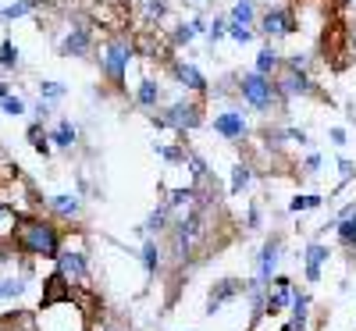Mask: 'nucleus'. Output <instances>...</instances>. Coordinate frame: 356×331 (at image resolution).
Returning <instances> with one entry per match:
<instances>
[{"label":"nucleus","mask_w":356,"mask_h":331,"mask_svg":"<svg viewBox=\"0 0 356 331\" xmlns=\"http://www.w3.org/2000/svg\"><path fill=\"white\" fill-rule=\"evenodd\" d=\"M139 65V50H136V33H111L100 50H97V68L100 79L111 89L129 93V72Z\"/></svg>","instance_id":"f257e3e1"},{"label":"nucleus","mask_w":356,"mask_h":331,"mask_svg":"<svg viewBox=\"0 0 356 331\" xmlns=\"http://www.w3.org/2000/svg\"><path fill=\"white\" fill-rule=\"evenodd\" d=\"M11 243L25 257L57 260V253H61V246H65V239H61V228H54V221H43L36 214H18Z\"/></svg>","instance_id":"f03ea898"},{"label":"nucleus","mask_w":356,"mask_h":331,"mask_svg":"<svg viewBox=\"0 0 356 331\" xmlns=\"http://www.w3.org/2000/svg\"><path fill=\"white\" fill-rule=\"evenodd\" d=\"M150 125L164 129V132H175V136H189V132L203 129L207 125V97L175 93L161 111L150 114Z\"/></svg>","instance_id":"7ed1b4c3"},{"label":"nucleus","mask_w":356,"mask_h":331,"mask_svg":"<svg viewBox=\"0 0 356 331\" xmlns=\"http://www.w3.org/2000/svg\"><path fill=\"white\" fill-rule=\"evenodd\" d=\"M235 100H239L246 111L267 114V118L278 114V111H285V100H282V93H278L275 79H271V75H260L257 68H246V72L235 75Z\"/></svg>","instance_id":"20e7f679"},{"label":"nucleus","mask_w":356,"mask_h":331,"mask_svg":"<svg viewBox=\"0 0 356 331\" xmlns=\"http://www.w3.org/2000/svg\"><path fill=\"white\" fill-rule=\"evenodd\" d=\"M257 36H264L267 43H282V40L300 36V15H296L292 0H275V4H264L260 8Z\"/></svg>","instance_id":"39448f33"},{"label":"nucleus","mask_w":356,"mask_h":331,"mask_svg":"<svg viewBox=\"0 0 356 331\" xmlns=\"http://www.w3.org/2000/svg\"><path fill=\"white\" fill-rule=\"evenodd\" d=\"M211 129H214V136L218 139H225V143H246L250 136H253V122H250V111L239 104H225V107H218L214 111V118H211Z\"/></svg>","instance_id":"423d86ee"},{"label":"nucleus","mask_w":356,"mask_h":331,"mask_svg":"<svg viewBox=\"0 0 356 331\" xmlns=\"http://www.w3.org/2000/svg\"><path fill=\"white\" fill-rule=\"evenodd\" d=\"M164 68H168V75H171V82L182 89V93H196V97H211V79L203 75V68L200 65H193V61H186V57H168L164 61Z\"/></svg>","instance_id":"0eeeda50"},{"label":"nucleus","mask_w":356,"mask_h":331,"mask_svg":"<svg viewBox=\"0 0 356 331\" xmlns=\"http://www.w3.org/2000/svg\"><path fill=\"white\" fill-rule=\"evenodd\" d=\"M93 22L89 18H75L68 29H65V36L61 43H57V50H61V57H75V61H82V57H89L97 50V33H93Z\"/></svg>","instance_id":"6e6552de"},{"label":"nucleus","mask_w":356,"mask_h":331,"mask_svg":"<svg viewBox=\"0 0 356 331\" xmlns=\"http://www.w3.org/2000/svg\"><path fill=\"white\" fill-rule=\"evenodd\" d=\"M275 86H278V93H282L285 107L296 104V100H314V97H321V86H317V79H314L310 72L282 68V72L275 75Z\"/></svg>","instance_id":"1a4fd4ad"},{"label":"nucleus","mask_w":356,"mask_h":331,"mask_svg":"<svg viewBox=\"0 0 356 331\" xmlns=\"http://www.w3.org/2000/svg\"><path fill=\"white\" fill-rule=\"evenodd\" d=\"M57 275H61L72 289H89V260L82 250H72V246H61L57 253Z\"/></svg>","instance_id":"9d476101"},{"label":"nucleus","mask_w":356,"mask_h":331,"mask_svg":"<svg viewBox=\"0 0 356 331\" xmlns=\"http://www.w3.org/2000/svg\"><path fill=\"white\" fill-rule=\"evenodd\" d=\"M207 18L203 11H196V15H189V18H178L171 29H168V47L178 54V50H186V47H193L203 33H207Z\"/></svg>","instance_id":"9b49d317"},{"label":"nucleus","mask_w":356,"mask_h":331,"mask_svg":"<svg viewBox=\"0 0 356 331\" xmlns=\"http://www.w3.org/2000/svg\"><path fill=\"white\" fill-rule=\"evenodd\" d=\"M132 104L139 107V111H161L164 104H168V89H164V82L161 79H154V75H139L136 79V86H132Z\"/></svg>","instance_id":"f8f14e48"},{"label":"nucleus","mask_w":356,"mask_h":331,"mask_svg":"<svg viewBox=\"0 0 356 331\" xmlns=\"http://www.w3.org/2000/svg\"><path fill=\"white\" fill-rule=\"evenodd\" d=\"M278 260H282V235H271L267 243L260 246V257H257V282L253 289H267L278 275Z\"/></svg>","instance_id":"ddd939ff"},{"label":"nucleus","mask_w":356,"mask_h":331,"mask_svg":"<svg viewBox=\"0 0 356 331\" xmlns=\"http://www.w3.org/2000/svg\"><path fill=\"white\" fill-rule=\"evenodd\" d=\"M132 18L139 29H161L171 18V0H132Z\"/></svg>","instance_id":"4468645a"},{"label":"nucleus","mask_w":356,"mask_h":331,"mask_svg":"<svg viewBox=\"0 0 356 331\" xmlns=\"http://www.w3.org/2000/svg\"><path fill=\"white\" fill-rule=\"evenodd\" d=\"M250 292V282H239V278H225V282H218L214 289H211V299H207V314H218L225 303H232V299H239V296H246Z\"/></svg>","instance_id":"2eb2a0df"},{"label":"nucleus","mask_w":356,"mask_h":331,"mask_svg":"<svg viewBox=\"0 0 356 331\" xmlns=\"http://www.w3.org/2000/svg\"><path fill=\"white\" fill-rule=\"evenodd\" d=\"M253 68L260 72V75H278L282 68H285V50L278 47V43H260V50H257V57H253Z\"/></svg>","instance_id":"dca6fc26"},{"label":"nucleus","mask_w":356,"mask_h":331,"mask_svg":"<svg viewBox=\"0 0 356 331\" xmlns=\"http://www.w3.org/2000/svg\"><path fill=\"white\" fill-rule=\"evenodd\" d=\"M225 15H228V25L257 29V18H260V4H257V0H232V8H228Z\"/></svg>","instance_id":"f3484780"},{"label":"nucleus","mask_w":356,"mask_h":331,"mask_svg":"<svg viewBox=\"0 0 356 331\" xmlns=\"http://www.w3.org/2000/svg\"><path fill=\"white\" fill-rule=\"evenodd\" d=\"M47 207L54 210L57 218L75 221V218L82 214V196H79V193H54V196L47 200Z\"/></svg>","instance_id":"a211bd4d"},{"label":"nucleus","mask_w":356,"mask_h":331,"mask_svg":"<svg viewBox=\"0 0 356 331\" xmlns=\"http://www.w3.org/2000/svg\"><path fill=\"white\" fill-rule=\"evenodd\" d=\"M335 235H339V243L346 250H356V203H349L335 218Z\"/></svg>","instance_id":"6ab92c4d"},{"label":"nucleus","mask_w":356,"mask_h":331,"mask_svg":"<svg viewBox=\"0 0 356 331\" xmlns=\"http://www.w3.org/2000/svg\"><path fill=\"white\" fill-rule=\"evenodd\" d=\"M50 143H54L57 150H72V146L79 143V125L72 122V118H57L54 129H50Z\"/></svg>","instance_id":"aec40b11"},{"label":"nucleus","mask_w":356,"mask_h":331,"mask_svg":"<svg viewBox=\"0 0 356 331\" xmlns=\"http://www.w3.org/2000/svg\"><path fill=\"white\" fill-rule=\"evenodd\" d=\"M186 171H189V186H207L211 182V164L196 150H186Z\"/></svg>","instance_id":"412c9836"},{"label":"nucleus","mask_w":356,"mask_h":331,"mask_svg":"<svg viewBox=\"0 0 356 331\" xmlns=\"http://www.w3.org/2000/svg\"><path fill=\"white\" fill-rule=\"evenodd\" d=\"M65 299H72V285L54 271V275L43 282V307H50V303H65Z\"/></svg>","instance_id":"4be33fe9"},{"label":"nucleus","mask_w":356,"mask_h":331,"mask_svg":"<svg viewBox=\"0 0 356 331\" xmlns=\"http://www.w3.org/2000/svg\"><path fill=\"white\" fill-rule=\"evenodd\" d=\"M139 257H143V267H146V275H150V278L164 267V250H161V243H157L154 235H146V243H143Z\"/></svg>","instance_id":"5701e85b"},{"label":"nucleus","mask_w":356,"mask_h":331,"mask_svg":"<svg viewBox=\"0 0 356 331\" xmlns=\"http://www.w3.org/2000/svg\"><path fill=\"white\" fill-rule=\"evenodd\" d=\"M328 257H332V250L324 246V243H310L307 246V282H314V285L321 282V264L328 260Z\"/></svg>","instance_id":"b1692460"},{"label":"nucleus","mask_w":356,"mask_h":331,"mask_svg":"<svg viewBox=\"0 0 356 331\" xmlns=\"http://www.w3.org/2000/svg\"><path fill=\"white\" fill-rule=\"evenodd\" d=\"M29 292V271H22V275H11L0 282V299L4 303H15V299H22Z\"/></svg>","instance_id":"393cba45"},{"label":"nucleus","mask_w":356,"mask_h":331,"mask_svg":"<svg viewBox=\"0 0 356 331\" xmlns=\"http://www.w3.org/2000/svg\"><path fill=\"white\" fill-rule=\"evenodd\" d=\"M29 143H33V150H36V154L47 161L50 154H54V143H50V132L43 129V122H29Z\"/></svg>","instance_id":"a878e982"},{"label":"nucleus","mask_w":356,"mask_h":331,"mask_svg":"<svg viewBox=\"0 0 356 331\" xmlns=\"http://www.w3.org/2000/svg\"><path fill=\"white\" fill-rule=\"evenodd\" d=\"M307 321H310V296L307 292H296L292 296V331H307Z\"/></svg>","instance_id":"bb28decb"},{"label":"nucleus","mask_w":356,"mask_h":331,"mask_svg":"<svg viewBox=\"0 0 356 331\" xmlns=\"http://www.w3.org/2000/svg\"><path fill=\"white\" fill-rule=\"evenodd\" d=\"M36 93H40V100H47V104H61V100L68 97V86L57 82V79H40V82H36Z\"/></svg>","instance_id":"cd10ccee"},{"label":"nucleus","mask_w":356,"mask_h":331,"mask_svg":"<svg viewBox=\"0 0 356 331\" xmlns=\"http://www.w3.org/2000/svg\"><path fill=\"white\" fill-rule=\"evenodd\" d=\"M203 40L211 43V47H218L221 40H228V15H225V11H218L211 22H207V33H203Z\"/></svg>","instance_id":"c85d7f7f"},{"label":"nucleus","mask_w":356,"mask_h":331,"mask_svg":"<svg viewBox=\"0 0 356 331\" xmlns=\"http://www.w3.org/2000/svg\"><path fill=\"white\" fill-rule=\"evenodd\" d=\"M250 182H253V168H250L246 161L232 164V182H228V193H232V196H239V193H243Z\"/></svg>","instance_id":"c756f323"},{"label":"nucleus","mask_w":356,"mask_h":331,"mask_svg":"<svg viewBox=\"0 0 356 331\" xmlns=\"http://www.w3.org/2000/svg\"><path fill=\"white\" fill-rule=\"evenodd\" d=\"M18 65H22V50H18V43L11 36H4V40H0V68L15 72Z\"/></svg>","instance_id":"7c9ffc66"},{"label":"nucleus","mask_w":356,"mask_h":331,"mask_svg":"<svg viewBox=\"0 0 356 331\" xmlns=\"http://www.w3.org/2000/svg\"><path fill=\"white\" fill-rule=\"evenodd\" d=\"M36 4H40V0H15V4L0 8V22H18V18H29V15L36 11Z\"/></svg>","instance_id":"2f4dec72"},{"label":"nucleus","mask_w":356,"mask_h":331,"mask_svg":"<svg viewBox=\"0 0 356 331\" xmlns=\"http://www.w3.org/2000/svg\"><path fill=\"white\" fill-rule=\"evenodd\" d=\"M8 331H40V317L29 310H18L8 317Z\"/></svg>","instance_id":"473e14b6"},{"label":"nucleus","mask_w":356,"mask_h":331,"mask_svg":"<svg viewBox=\"0 0 356 331\" xmlns=\"http://www.w3.org/2000/svg\"><path fill=\"white\" fill-rule=\"evenodd\" d=\"M324 203V196L317 193H300V196H292L289 200V214H303V210H317Z\"/></svg>","instance_id":"72a5a7b5"},{"label":"nucleus","mask_w":356,"mask_h":331,"mask_svg":"<svg viewBox=\"0 0 356 331\" xmlns=\"http://www.w3.org/2000/svg\"><path fill=\"white\" fill-rule=\"evenodd\" d=\"M285 68L310 72V68H314V54H310V50H292V54H285Z\"/></svg>","instance_id":"f704fd0d"},{"label":"nucleus","mask_w":356,"mask_h":331,"mask_svg":"<svg viewBox=\"0 0 356 331\" xmlns=\"http://www.w3.org/2000/svg\"><path fill=\"white\" fill-rule=\"evenodd\" d=\"M15 221H18V214L4 200H0V239H11L15 235Z\"/></svg>","instance_id":"c9c22d12"},{"label":"nucleus","mask_w":356,"mask_h":331,"mask_svg":"<svg viewBox=\"0 0 356 331\" xmlns=\"http://www.w3.org/2000/svg\"><path fill=\"white\" fill-rule=\"evenodd\" d=\"M0 111H4L8 118H25V114H29V104H25L22 97H15V93H11L8 100H0Z\"/></svg>","instance_id":"e433bc0d"},{"label":"nucleus","mask_w":356,"mask_h":331,"mask_svg":"<svg viewBox=\"0 0 356 331\" xmlns=\"http://www.w3.org/2000/svg\"><path fill=\"white\" fill-rule=\"evenodd\" d=\"M228 40H232L235 47H246V43H253V40H257V29H243V25H228Z\"/></svg>","instance_id":"4c0bfd02"},{"label":"nucleus","mask_w":356,"mask_h":331,"mask_svg":"<svg viewBox=\"0 0 356 331\" xmlns=\"http://www.w3.org/2000/svg\"><path fill=\"white\" fill-rule=\"evenodd\" d=\"M282 136H285V143H296V146H310V132H307V129L285 125V129H282Z\"/></svg>","instance_id":"58836bf2"},{"label":"nucleus","mask_w":356,"mask_h":331,"mask_svg":"<svg viewBox=\"0 0 356 331\" xmlns=\"http://www.w3.org/2000/svg\"><path fill=\"white\" fill-rule=\"evenodd\" d=\"M328 139H332L335 150H342V146L349 143V129H346V125H332V129H328Z\"/></svg>","instance_id":"ea45409f"},{"label":"nucleus","mask_w":356,"mask_h":331,"mask_svg":"<svg viewBox=\"0 0 356 331\" xmlns=\"http://www.w3.org/2000/svg\"><path fill=\"white\" fill-rule=\"evenodd\" d=\"M50 114H54V104H47V100H36V107H33V122H47Z\"/></svg>","instance_id":"a19ab883"},{"label":"nucleus","mask_w":356,"mask_h":331,"mask_svg":"<svg viewBox=\"0 0 356 331\" xmlns=\"http://www.w3.org/2000/svg\"><path fill=\"white\" fill-rule=\"evenodd\" d=\"M321 164H324V157H321V154H307V161H303V175H317V171H321Z\"/></svg>","instance_id":"79ce46f5"},{"label":"nucleus","mask_w":356,"mask_h":331,"mask_svg":"<svg viewBox=\"0 0 356 331\" xmlns=\"http://www.w3.org/2000/svg\"><path fill=\"white\" fill-rule=\"evenodd\" d=\"M353 175H356V164L349 157H339V178H342V182H349Z\"/></svg>","instance_id":"37998d69"},{"label":"nucleus","mask_w":356,"mask_h":331,"mask_svg":"<svg viewBox=\"0 0 356 331\" xmlns=\"http://www.w3.org/2000/svg\"><path fill=\"white\" fill-rule=\"evenodd\" d=\"M246 228H260V207L257 203L246 210Z\"/></svg>","instance_id":"c03bdc74"},{"label":"nucleus","mask_w":356,"mask_h":331,"mask_svg":"<svg viewBox=\"0 0 356 331\" xmlns=\"http://www.w3.org/2000/svg\"><path fill=\"white\" fill-rule=\"evenodd\" d=\"M8 97H11V86H8L4 79H0V100H8Z\"/></svg>","instance_id":"a18cd8bd"},{"label":"nucleus","mask_w":356,"mask_h":331,"mask_svg":"<svg viewBox=\"0 0 356 331\" xmlns=\"http://www.w3.org/2000/svg\"><path fill=\"white\" fill-rule=\"evenodd\" d=\"M93 331H122V328H114V324H100V328H93Z\"/></svg>","instance_id":"49530a36"},{"label":"nucleus","mask_w":356,"mask_h":331,"mask_svg":"<svg viewBox=\"0 0 356 331\" xmlns=\"http://www.w3.org/2000/svg\"><path fill=\"white\" fill-rule=\"evenodd\" d=\"M0 161H4V150H0Z\"/></svg>","instance_id":"de8ad7c7"},{"label":"nucleus","mask_w":356,"mask_h":331,"mask_svg":"<svg viewBox=\"0 0 356 331\" xmlns=\"http://www.w3.org/2000/svg\"><path fill=\"white\" fill-rule=\"evenodd\" d=\"M0 8H4V4H0Z\"/></svg>","instance_id":"09e8293b"}]
</instances>
